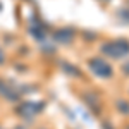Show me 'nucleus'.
Here are the masks:
<instances>
[{"label":"nucleus","instance_id":"nucleus-7","mask_svg":"<svg viewBox=\"0 0 129 129\" xmlns=\"http://www.w3.org/2000/svg\"><path fill=\"white\" fill-rule=\"evenodd\" d=\"M84 100H86V102H88L89 105H91V109L93 110H98V98H96V95H93V93H86V95H84Z\"/></svg>","mask_w":129,"mask_h":129},{"label":"nucleus","instance_id":"nucleus-11","mask_svg":"<svg viewBox=\"0 0 129 129\" xmlns=\"http://www.w3.org/2000/svg\"><path fill=\"white\" fill-rule=\"evenodd\" d=\"M127 129H129V127H127Z\"/></svg>","mask_w":129,"mask_h":129},{"label":"nucleus","instance_id":"nucleus-6","mask_svg":"<svg viewBox=\"0 0 129 129\" xmlns=\"http://www.w3.org/2000/svg\"><path fill=\"white\" fill-rule=\"evenodd\" d=\"M60 67H62V71H64V72H67V74H69V76H72V78H81V76H83V74H81V71L78 69L74 64L62 62V66H60Z\"/></svg>","mask_w":129,"mask_h":129},{"label":"nucleus","instance_id":"nucleus-9","mask_svg":"<svg viewBox=\"0 0 129 129\" xmlns=\"http://www.w3.org/2000/svg\"><path fill=\"white\" fill-rule=\"evenodd\" d=\"M122 71H124L126 74H129V62H127V64H124V66H122Z\"/></svg>","mask_w":129,"mask_h":129},{"label":"nucleus","instance_id":"nucleus-8","mask_svg":"<svg viewBox=\"0 0 129 129\" xmlns=\"http://www.w3.org/2000/svg\"><path fill=\"white\" fill-rule=\"evenodd\" d=\"M117 110L120 114H129V103L126 100H119L117 102Z\"/></svg>","mask_w":129,"mask_h":129},{"label":"nucleus","instance_id":"nucleus-3","mask_svg":"<svg viewBox=\"0 0 129 129\" xmlns=\"http://www.w3.org/2000/svg\"><path fill=\"white\" fill-rule=\"evenodd\" d=\"M41 109H43V103H41V102H38V103H35V102H28V103H22L19 109H17V114L22 115L24 119L31 120L38 112H41Z\"/></svg>","mask_w":129,"mask_h":129},{"label":"nucleus","instance_id":"nucleus-5","mask_svg":"<svg viewBox=\"0 0 129 129\" xmlns=\"http://www.w3.org/2000/svg\"><path fill=\"white\" fill-rule=\"evenodd\" d=\"M0 95L7 100H17L19 98V91L14 88V86H10L9 83H4V81H0Z\"/></svg>","mask_w":129,"mask_h":129},{"label":"nucleus","instance_id":"nucleus-4","mask_svg":"<svg viewBox=\"0 0 129 129\" xmlns=\"http://www.w3.org/2000/svg\"><path fill=\"white\" fill-rule=\"evenodd\" d=\"M53 40L57 41V43H60V45H69L71 41L74 40V29H71V28H62V29L55 31Z\"/></svg>","mask_w":129,"mask_h":129},{"label":"nucleus","instance_id":"nucleus-2","mask_svg":"<svg viewBox=\"0 0 129 129\" xmlns=\"http://www.w3.org/2000/svg\"><path fill=\"white\" fill-rule=\"evenodd\" d=\"M89 69L91 72L95 74V76H98V78H103V79H109L110 76H112V67H110L109 64L105 62V60H102L100 57H95V59H89Z\"/></svg>","mask_w":129,"mask_h":129},{"label":"nucleus","instance_id":"nucleus-1","mask_svg":"<svg viewBox=\"0 0 129 129\" xmlns=\"http://www.w3.org/2000/svg\"><path fill=\"white\" fill-rule=\"evenodd\" d=\"M100 52L107 57H112V59H122V57H127L129 55V41L124 40V38H119V40H112V41H105L102 47H100Z\"/></svg>","mask_w":129,"mask_h":129},{"label":"nucleus","instance_id":"nucleus-10","mask_svg":"<svg viewBox=\"0 0 129 129\" xmlns=\"http://www.w3.org/2000/svg\"><path fill=\"white\" fill-rule=\"evenodd\" d=\"M14 129H24V127H21V126H17V127H14Z\"/></svg>","mask_w":129,"mask_h":129}]
</instances>
